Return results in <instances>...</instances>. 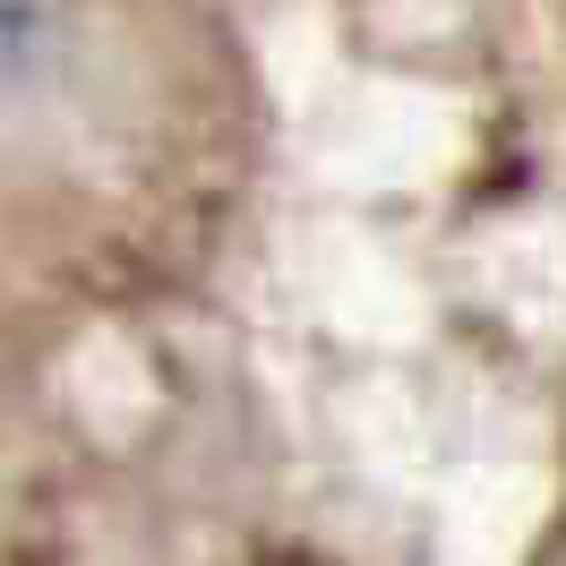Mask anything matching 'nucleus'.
<instances>
[{
  "mask_svg": "<svg viewBox=\"0 0 566 566\" xmlns=\"http://www.w3.org/2000/svg\"><path fill=\"white\" fill-rule=\"evenodd\" d=\"M70 61V0H0V95H35Z\"/></svg>",
  "mask_w": 566,
  "mask_h": 566,
  "instance_id": "obj_1",
  "label": "nucleus"
}]
</instances>
